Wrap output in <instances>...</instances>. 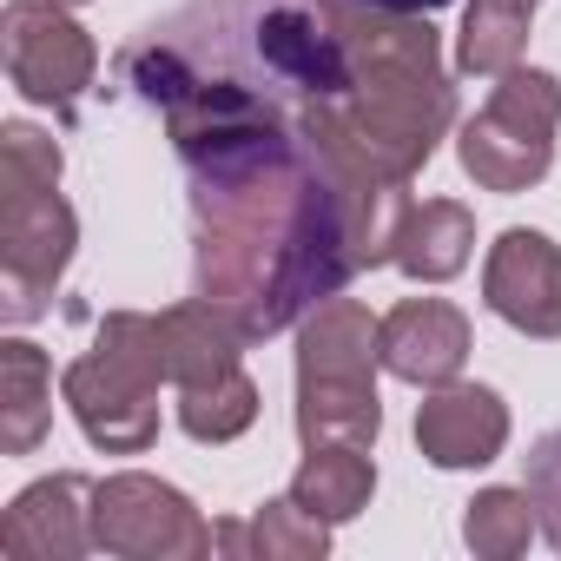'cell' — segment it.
<instances>
[{
    "label": "cell",
    "mask_w": 561,
    "mask_h": 561,
    "mask_svg": "<svg viewBox=\"0 0 561 561\" xmlns=\"http://www.w3.org/2000/svg\"><path fill=\"white\" fill-rule=\"evenodd\" d=\"M159 383H172L165 351H159V324L146 311H113V318H100L93 351L67 364L60 390H67V410L93 449L139 456L159 436Z\"/></svg>",
    "instance_id": "cell-1"
},
{
    "label": "cell",
    "mask_w": 561,
    "mask_h": 561,
    "mask_svg": "<svg viewBox=\"0 0 561 561\" xmlns=\"http://www.w3.org/2000/svg\"><path fill=\"white\" fill-rule=\"evenodd\" d=\"M554 126H561V80L541 67H508L489 106L462 126L456 159L482 192H528L554 165Z\"/></svg>",
    "instance_id": "cell-2"
},
{
    "label": "cell",
    "mask_w": 561,
    "mask_h": 561,
    "mask_svg": "<svg viewBox=\"0 0 561 561\" xmlns=\"http://www.w3.org/2000/svg\"><path fill=\"white\" fill-rule=\"evenodd\" d=\"M93 548L126 561H198L218 548V528L159 476H106L93 482Z\"/></svg>",
    "instance_id": "cell-3"
},
{
    "label": "cell",
    "mask_w": 561,
    "mask_h": 561,
    "mask_svg": "<svg viewBox=\"0 0 561 561\" xmlns=\"http://www.w3.org/2000/svg\"><path fill=\"white\" fill-rule=\"evenodd\" d=\"M80 244V218L60 192H27V198H0V277H8V324H34L47 318L60 277L73 264Z\"/></svg>",
    "instance_id": "cell-4"
},
{
    "label": "cell",
    "mask_w": 561,
    "mask_h": 561,
    "mask_svg": "<svg viewBox=\"0 0 561 561\" xmlns=\"http://www.w3.org/2000/svg\"><path fill=\"white\" fill-rule=\"evenodd\" d=\"M0 41H8V73L34 106L73 113L80 93L100 73V47L93 34L60 8V0H14L0 14Z\"/></svg>",
    "instance_id": "cell-5"
},
{
    "label": "cell",
    "mask_w": 561,
    "mask_h": 561,
    "mask_svg": "<svg viewBox=\"0 0 561 561\" xmlns=\"http://www.w3.org/2000/svg\"><path fill=\"white\" fill-rule=\"evenodd\" d=\"M482 298L508 331L541 337V344L561 337V244L528 225L502 231L482 264Z\"/></svg>",
    "instance_id": "cell-6"
},
{
    "label": "cell",
    "mask_w": 561,
    "mask_h": 561,
    "mask_svg": "<svg viewBox=\"0 0 561 561\" xmlns=\"http://www.w3.org/2000/svg\"><path fill=\"white\" fill-rule=\"evenodd\" d=\"M93 548V482L87 476H41L0 515V554L8 561H80Z\"/></svg>",
    "instance_id": "cell-7"
},
{
    "label": "cell",
    "mask_w": 561,
    "mask_h": 561,
    "mask_svg": "<svg viewBox=\"0 0 561 561\" xmlns=\"http://www.w3.org/2000/svg\"><path fill=\"white\" fill-rule=\"evenodd\" d=\"M377 357L390 377L416 390L456 383L469 364V318L443 298H403L390 318H377Z\"/></svg>",
    "instance_id": "cell-8"
},
{
    "label": "cell",
    "mask_w": 561,
    "mask_h": 561,
    "mask_svg": "<svg viewBox=\"0 0 561 561\" xmlns=\"http://www.w3.org/2000/svg\"><path fill=\"white\" fill-rule=\"evenodd\" d=\"M508 443V403L482 383H436L416 403V449L436 469H482Z\"/></svg>",
    "instance_id": "cell-9"
},
{
    "label": "cell",
    "mask_w": 561,
    "mask_h": 561,
    "mask_svg": "<svg viewBox=\"0 0 561 561\" xmlns=\"http://www.w3.org/2000/svg\"><path fill=\"white\" fill-rule=\"evenodd\" d=\"M377 318L357 298H324L298 324V383H377Z\"/></svg>",
    "instance_id": "cell-10"
},
{
    "label": "cell",
    "mask_w": 561,
    "mask_h": 561,
    "mask_svg": "<svg viewBox=\"0 0 561 561\" xmlns=\"http://www.w3.org/2000/svg\"><path fill=\"white\" fill-rule=\"evenodd\" d=\"M54 430V364L41 344L8 337L0 344V449L34 456Z\"/></svg>",
    "instance_id": "cell-11"
},
{
    "label": "cell",
    "mask_w": 561,
    "mask_h": 561,
    "mask_svg": "<svg viewBox=\"0 0 561 561\" xmlns=\"http://www.w3.org/2000/svg\"><path fill=\"white\" fill-rule=\"evenodd\" d=\"M331 548V522L311 515L298 495L264 502L251 522H218V554L238 561H324Z\"/></svg>",
    "instance_id": "cell-12"
},
{
    "label": "cell",
    "mask_w": 561,
    "mask_h": 561,
    "mask_svg": "<svg viewBox=\"0 0 561 561\" xmlns=\"http://www.w3.org/2000/svg\"><path fill=\"white\" fill-rule=\"evenodd\" d=\"M469 251H476V218H469V205H456V198H423V205H410L390 264H403L416 285H443V277H456V271L469 264Z\"/></svg>",
    "instance_id": "cell-13"
},
{
    "label": "cell",
    "mask_w": 561,
    "mask_h": 561,
    "mask_svg": "<svg viewBox=\"0 0 561 561\" xmlns=\"http://www.w3.org/2000/svg\"><path fill=\"white\" fill-rule=\"evenodd\" d=\"M159 324V351H165V377L185 390V383H205V377H225V370H238V331L205 305V298H192V305H172V311H159L152 318Z\"/></svg>",
    "instance_id": "cell-14"
},
{
    "label": "cell",
    "mask_w": 561,
    "mask_h": 561,
    "mask_svg": "<svg viewBox=\"0 0 561 561\" xmlns=\"http://www.w3.org/2000/svg\"><path fill=\"white\" fill-rule=\"evenodd\" d=\"M291 495L324 522H357L377 495V462L357 443H311L291 476Z\"/></svg>",
    "instance_id": "cell-15"
},
{
    "label": "cell",
    "mask_w": 561,
    "mask_h": 561,
    "mask_svg": "<svg viewBox=\"0 0 561 561\" xmlns=\"http://www.w3.org/2000/svg\"><path fill=\"white\" fill-rule=\"evenodd\" d=\"M535 8H541V0H469L462 34H456V73H469V80H502L508 67H522Z\"/></svg>",
    "instance_id": "cell-16"
},
{
    "label": "cell",
    "mask_w": 561,
    "mask_h": 561,
    "mask_svg": "<svg viewBox=\"0 0 561 561\" xmlns=\"http://www.w3.org/2000/svg\"><path fill=\"white\" fill-rule=\"evenodd\" d=\"M383 430L377 383H298V436L311 443H357L370 449Z\"/></svg>",
    "instance_id": "cell-17"
},
{
    "label": "cell",
    "mask_w": 561,
    "mask_h": 561,
    "mask_svg": "<svg viewBox=\"0 0 561 561\" xmlns=\"http://www.w3.org/2000/svg\"><path fill=\"white\" fill-rule=\"evenodd\" d=\"M251 423H257V383L244 370H225V377H205V383L179 390V430L192 443H231Z\"/></svg>",
    "instance_id": "cell-18"
},
{
    "label": "cell",
    "mask_w": 561,
    "mask_h": 561,
    "mask_svg": "<svg viewBox=\"0 0 561 561\" xmlns=\"http://www.w3.org/2000/svg\"><path fill=\"white\" fill-rule=\"evenodd\" d=\"M541 515H535V495L528 489H482L462 515V541L482 554V561H515L528 541H535Z\"/></svg>",
    "instance_id": "cell-19"
},
{
    "label": "cell",
    "mask_w": 561,
    "mask_h": 561,
    "mask_svg": "<svg viewBox=\"0 0 561 561\" xmlns=\"http://www.w3.org/2000/svg\"><path fill=\"white\" fill-rule=\"evenodd\" d=\"M27 192H60V146L41 126L8 119L0 126V198H27Z\"/></svg>",
    "instance_id": "cell-20"
},
{
    "label": "cell",
    "mask_w": 561,
    "mask_h": 561,
    "mask_svg": "<svg viewBox=\"0 0 561 561\" xmlns=\"http://www.w3.org/2000/svg\"><path fill=\"white\" fill-rule=\"evenodd\" d=\"M522 489L535 495V515H541V535H548V541L561 548V430L535 443V456H528V482H522Z\"/></svg>",
    "instance_id": "cell-21"
},
{
    "label": "cell",
    "mask_w": 561,
    "mask_h": 561,
    "mask_svg": "<svg viewBox=\"0 0 561 561\" xmlns=\"http://www.w3.org/2000/svg\"><path fill=\"white\" fill-rule=\"evenodd\" d=\"M377 8H403V14H430V8H449V0H377Z\"/></svg>",
    "instance_id": "cell-22"
},
{
    "label": "cell",
    "mask_w": 561,
    "mask_h": 561,
    "mask_svg": "<svg viewBox=\"0 0 561 561\" xmlns=\"http://www.w3.org/2000/svg\"><path fill=\"white\" fill-rule=\"evenodd\" d=\"M60 8H87V0H60Z\"/></svg>",
    "instance_id": "cell-23"
}]
</instances>
